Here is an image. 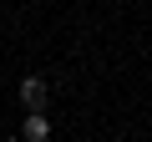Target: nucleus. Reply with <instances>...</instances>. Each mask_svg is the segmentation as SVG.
Returning a JSON list of instances; mask_svg holds the SVG:
<instances>
[{"instance_id":"1","label":"nucleus","mask_w":152,"mask_h":142,"mask_svg":"<svg viewBox=\"0 0 152 142\" xmlns=\"http://www.w3.org/2000/svg\"><path fill=\"white\" fill-rule=\"evenodd\" d=\"M20 107H31V112H46V107H51L46 76H26V81H20Z\"/></svg>"},{"instance_id":"2","label":"nucleus","mask_w":152,"mask_h":142,"mask_svg":"<svg viewBox=\"0 0 152 142\" xmlns=\"http://www.w3.org/2000/svg\"><path fill=\"white\" fill-rule=\"evenodd\" d=\"M20 137H26V142H46V137H51L46 112H31V117H26V127H20Z\"/></svg>"}]
</instances>
